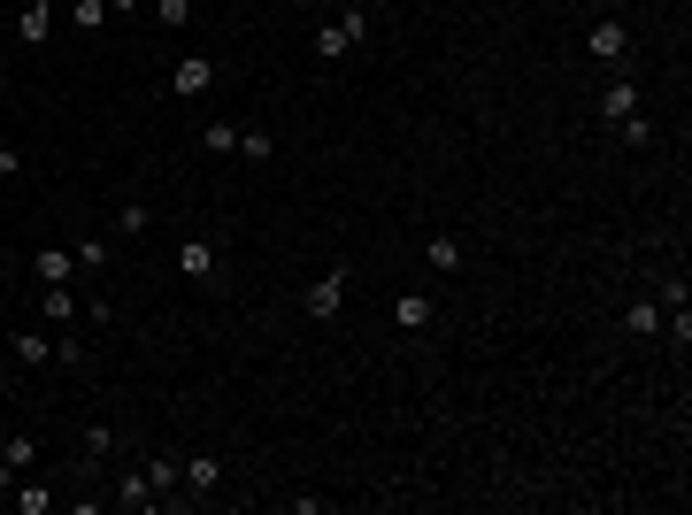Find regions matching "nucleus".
<instances>
[{
	"label": "nucleus",
	"mask_w": 692,
	"mask_h": 515,
	"mask_svg": "<svg viewBox=\"0 0 692 515\" xmlns=\"http://www.w3.org/2000/svg\"><path fill=\"white\" fill-rule=\"evenodd\" d=\"M585 54H592V62H608V69H631V24L600 16V24L585 31Z\"/></svg>",
	"instance_id": "1"
},
{
	"label": "nucleus",
	"mask_w": 692,
	"mask_h": 515,
	"mask_svg": "<svg viewBox=\"0 0 692 515\" xmlns=\"http://www.w3.org/2000/svg\"><path fill=\"white\" fill-rule=\"evenodd\" d=\"M223 85V62H208V54H185L178 69H169V93L178 101H201V93H216Z\"/></svg>",
	"instance_id": "2"
},
{
	"label": "nucleus",
	"mask_w": 692,
	"mask_h": 515,
	"mask_svg": "<svg viewBox=\"0 0 692 515\" xmlns=\"http://www.w3.org/2000/svg\"><path fill=\"white\" fill-rule=\"evenodd\" d=\"M346 293H355V270L338 262V270H323V278L308 285V316H316V323H331V316L346 308Z\"/></svg>",
	"instance_id": "3"
},
{
	"label": "nucleus",
	"mask_w": 692,
	"mask_h": 515,
	"mask_svg": "<svg viewBox=\"0 0 692 515\" xmlns=\"http://www.w3.org/2000/svg\"><path fill=\"white\" fill-rule=\"evenodd\" d=\"M178 270H185V285H216L223 278V246L216 239H185L178 246Z\"/></svg>",
	"instance_id": "4"
},
{
	"label": "nucleus",
	"mask_w": 692,
	"mask_h": 515,
	"mask_svg": "<svg viewBox=\"0 0 692 515\" xmlns=\"http://www.w3.org/2000/svg\"><path fill=\"white\" fill-rule=\"evenodd\" d=\"M108 454H116V432H108V423H85V432H77V469H69V477H101Z\"/></svg>",
	"instance_id": "5"
},
{
	"label": "nucleus",
	"mask_w": 692,
	"mask_h": 515,
	"mask_svg": "<svg viewBox=\"0 0 692 515\" xmlns=\"http://www.w3.org/2000/svg\"><path fill=\"white\" fill-rule=\"evenodd\" d=\"M646 101H639V77L631 69H616L608 77V93H600V124H624V116H639Z\"/></svg>",
	"instance_id": "6"
},
{
	"label": "nucleus",
	"mask_w": 692,
	"mask_h": 515,
	"mask_svg": "<svg viewBox=\"0 0 692 515\" xmlns=\"http://www.w3.org/2000/svg\"><path fill=\"white\" fill-rule=\"evenodd\" d=\"M77 316H85V300H77L69 285H47V293H39V323H47V331H69Z\"/></svg>",
	"instance_id": "7"
},
{
	"label": "nucleus",
	"mask_w": 692,
	"mask_h": 515,
	"mask_svg": "<svg viewBox=\"0 0 692 515\" xmlns=\"http://www.w3.org/2000/svg\"><path fill=\"white\" fill-rule=\"evenodd\" d=\"M31 278H39V285H69V278H77V246H39V254H31Z\"/></svg>",
	"instance_id": "8"
},
{
	"label": "nucleus",
	"mask_w": 692,
	"mask_h": 515,
	"mask_svg": "<svg viewBox=\"0 0 692 515\" xmlns=\"http://www.w3.org/2000/svg\"><path fill=\"white\" fill-rule=\"evenodd\" d=\"M9 355H16V362H31V370H47V362H54V331H47V323L16 331V338H9Z\"/></svg>",
	"instance_id": "9"
},
{
	"label": "nucleus",
	"mask_w": 692,
	"mask_h": 515,
	"mask_svg": "<svg viewBox=\"0 0 692 515\" xmlns=\"http://www.w3.org/2000/svg\"><path fill=\"white\" fill-rule=\"evenodd\" d=\"M139 469H146V485H154V500H178V492H185V462H169V454H146Z\"/></svg>",
	"instance_id": "10"
},
{
	"label": "nucleus",
	"mask_w": 692,
	"mask_h": 515,
	"mask_svg": "<svg viewBox=\"0 0 692 515\" xmlns=\"http://www.w3.org/2000/svg\"><path fill=\"white\" fill-rule=\"evenodd\" d=\"M47 31H54V9H47V0H24V16H16V39H24V47H47Z\"/></svg>",
	"instance_id": "11"
},
{
	"label": "nucleus",
	"mask_w": 692,
	"mask_h": 515,
	"mask_svg": "<svg viewBox=\"0 0 692 515\" xmlns=\"http://www.w3.org/2000/svg\"><path fill=\"white\" fill-rule=\"evenodd\" d=\"M0 462H9L16 477H31V469H39V439H31V432H9V439H0Z\"/></svg>",
	"instance_id": "12"
},
{
	"label": "nucleus",
	"mask_w": 692,
	"mask_h": 515,
	"mask_svg": "<svg viewBox=\"0 0 692 515\" xmlns=\"http://www.w3.org/2000/svg\"><path fill=\"white\" fill-rule=\"evenodd\" d=\"M624 331H631V338H662V300H646V293H639V300L624 308Z\"/></svg>",
	"instance_id": "13"
},
{
	"label": "nucleus",
	"mask_w": 692,
	"mask_h": 515,
	"mask_svg": "<svg viewBox=\"0 0 692 515\" xmlns=\"http://www.w3.org/2000/svg\"><path fill=\"white\" fill-rule=\"evenodd\" d=\"M116 507H162L154 485H146V469H116Z\"/></svg>",
	"instance_id": "14"
},
{
	"label": "nucleus",
	"mask_w": 692,
	"mask_h": 515,
	"mask_svg": "<svg viewBox=\"0 0 692 515\" xmlns=\"http://www.w3.org/2000/svg\"><path fill=\"white\" fill-rule=\"evenodd\" d=\"M423 254H431V270H439V278H454V270L470 262V254H462V239H447V231H439V239H431Z\"/></svg>",
	"instance_id": "15"
},
{
	"label": "nucleus",
	"mask_w": 692,
	"mask_h": 515,
	"mask_svg": "<svg viewBox=\"0 0 692 515\" xmlns=\"http://www.w3.org/2000/svg\"><path fill=\"white\" fill-rule=\"evenodd\" d=\"M346 54H355V39H346V24L331 16V24L316 31V62H346Z\"/></svg>",
	"instance_id": "16"
},
{
	"label": "nucleus",
	"mask_w": 692,
	"mask_h": 515,
	"mask_svg": "<svg viewBox=\"0 0 692 515\" xmlns=\"http://www.w3.org/2000/svg\"><path fill=\"white\" fill-rule=\"evenodd\" d=\"M393 323H400V331H423V323H431V293H400V300H393Z\"/></svg>",
	"instance_id": "17"
},
{
	"label": "nucleus",
	"mask_w": 692,
	"mask_h": 515,
	"mask_svg": "<svg viewBox=\"0 0 692 515\" xmlns=\"http://www.w3.org/2000/svg\"><path fill=\"white\" fill-rule=\"evenodd\" d=\"M185 485H193V500L216 492V485H223V462H216V454H193V462H185Z\"/></svg>",
	"instance_id": "18"
},
{
	"label": "nucleus",
	"mask_w": 692,
	"mask_h": 515,
	"mask_svg": "<svg viewBox=\"0 0 692 515\" xmlns=\"http://www.w3.org/2000/svg\"><path fill=\"white\" fill-rule=\"evenodd\" d=\"M9 500H16L24 515H47V507H54V485H47V477H24V485H16Z\"/></svg>",
	"instance_id": "19"
},
{
	"label": "nucleus",
	"mask_w": 692,
	"mask_h": 515,
	"mask_svg": "<svg viewBox=\"0 0 692 515\" xmlns=\"http://www.w3.org/2000/svg\"><path fill=\"white\" fill-rule=\"evenodd\" d=\"M108 262H116V246H108V239H77V270H85V278H101Z\"/></svg>",
	"instance_id": "20"
},
{
	"label": "nucleus",
	"mask_w": 692,
	"mask_h": 515,
	"mask_svg": "<svg viewBox=\"0 0 692 515\" xmlns=\"http://www.w3.org/2000/svg\"><path fill=\"white\" fill-rule=\"evenodd\" d=\"M201 146H208V154H239V124H231V116L201 124Z\"/></svg>",
	"instance_id": "21"
},
{
	"label": "nucleus",
	"mask_w": 692,
	"mask_h": 515,
	"mask_svg": "<svg viewBox=\"0 0 692 515\" xmlns=\"http://www.w3.org/2000/svg\"><path fill=\"white\" fill-rule=\"evenodd\" d=\"M116 231H124V239H146V231H154V208H146V201H124Z\"/></svg>",
	"instance_id": "22"
},
{
	"label": "nucleus",
	"mask_w": 692,
	"mask_h": 515,
	"mask_svg": "<svg viewBox=\"0 0 692 515\" xmlns=\"http://www.w3.org/2000/svg\"><path fill=\"white\" fill-rule=\"evenodd\" d=\"M239 154L246 162H278V131H239Z\"/></svg>",
	"instance_id": "23"
},
{
	"label": "nucleus",
	"mask_w": 692,
	"mask_h": 515,
	"mask_svg": "<svg viewBox=\"0 0 692 515\" xmlns=\"http://www.w3.org/2000/svg\"><path fill=\"white\" fill-rule=\"evenodd\" d=\"M146 9H154V24H169V31L193 24V0H146Z\"/></svg>",
	"instance_id": "24"
},
{
	"label": "nucleus",
	"mask_w": 692,
	"mask_h": 515,
	"mask_svg": "<svg viewBox=\"0 0 692 515\" xmlns=\"http://www.w3.org/2000/svg\"><path fill=\"white\" fill-rule=\"evenodd\" d=\"M69 24L77 31H101L108 24V0H69Z\"/></svg>",
	"instance_id": "25"
},
{
	"label": "nucleus",
	"mask_w": 692,
	"mask_h": 515,
	"mask_svg": "<svg viewBox=\"0 0 692 515\" xmlns=\"http://www.w3.org/2000/svg\"><path fill=\"white\" fill-rule=\"evenodd\" d=\"M54 362H62V370H85V338H77V331H54Z\"/></svg>",
	"instance_id": "26"
},
{
	"label": "nucleus",
	"mask_w": 692,
	"mask_h": 515,
	"mask_svg": "<svg viewBox=\"0 0 692 515\" xmlns=\"http://www.w3.org/2000/svg\"><path fill=\"white\" fill-rule=\"evenodd\" d=\"M616 131H624V146H646V139H654V124H646V108H639V116H624Z\"/></svg>",
	"instance_id": "27"
},
{
	"label": "nucleus",
	"mask_w": 692,
	"mask_h": 515,
	"mask_svg": "<svg viewBox=\"0 0 692 515\" xmlns=\"http://www.w3.org/2000/svg\"><path fill=\"white\" fill-rule=\"evenodd\" d=\"M0 178H24V154H16L9 139H0Z\"/></svg>",
	"instance_id": "28"
},
{
	"label": "nucleus",
	"mask_w": 692,
	"mask_h": 515,
	"mask_svg": "<svg viewBox=\"0 0 692 515\" xmlns=\"http://www.w3.org/2000/svg\"><path fill=\"white\" fill-rule=\"evenodd\" d=\"M146 9V0H108V16H139Z\"/></svg>",
	"instance_id": "29"
}]
</instances>
